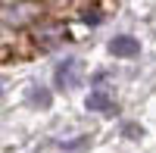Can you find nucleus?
<instances>
[{"label":"nucleus","mask_w":156,"mask_h":153,"mask_svg":"<svg viewBox=\"0 0 156 153\" xmlns=\"http://www.w3.org/2000/svg\"><path fill=\"white\" fill-rule=\"evenodd\" d=\"M137 37L131 34H119V37H112L109 41V53L112 56H137Z\"/></svg>","instance_id":"nucleus-3"},{"label":"nucleus","mask_w":156,"mask_h":153,"mask_svg":"<svg viewBox=\"0 0 156 153\" xmlns=\"http://www.w3.org/2000/svg\"><path fill=\"white\" fill-rule=\"evenodd\" d=\"M84 78V59H78V56H66L56 66V84L59 87H66V91H72V87H78Z\"/></svg>","instance_id":"nucleus-2"},{"label":"nucleus","mask_w":156,"mask_h":153,"mask_svg":"<svg viewBox=\"0 0 156 153\" xmlns=\"http://www.w3.org/2000/svg\"><path fill=\"white\" fill-rule=\"evenodd\" d=\"M3 19H6V25H16V28H22V25H34L37 19H41V6H37V0H19V3L6 6Z\"/></svg>","instance_id":"nucleus-1"},{"label":"nucleus","mask_w":156,"mask_h":153,"mask_svg":"<svg viewBox=\"0 0 156 153\" xmlns=\"http://www.w3.org/2000/svg\"><path fill=\"white\" fill-rule=\"evenodd\" d=\"M81 19H84L87 25H100V22H103V12H97V6H90V9L81 12Z\"/></svg>","instance_id":"nucleus-7"},{"label":"nucleus","mask_w":156,"mask_h":153,"mask_svg":"<svg viewBox=\"0 0 156 153\" xmlns=\"http://www.w3.org/2000/svg\"><path fill=\"white\" fill-rule=\"evenodd\" d=\"M31 103H34V106H41V109H47V106H50V91H44V87L31 91Z\"/></svg>","instance_id":"nucleus-6"},{"label":"nucleus","mask_w":156,"mask_h":153,"mask_svg":"<svg viewBox=\"0 0 156 153\" xmlns=\"http://www.w3.org/2000/svg\"><path fill=\"white\" fill-rule=\"evenodd\" d=\"M84 106L87 109H94V112H112L115 106H112V100L106 97V94H100V91H94V94H87V100H84Z\"/></svg>","instance_id":"nucleus-5"},{"label":"nucleus","mask_w":156,"mask_h":153,"mask_svg":"<svg viewBox=\"0 0 156 153\" xmlns=\"http://www.w3.org/2000/svg\"><path fill=\"white\" fill-rule=\"evenodd\" d=\"M87 144V137H81V141H72V144H62V150H78V147H84Z\"/></svg>","instance_id":"nucleus-9"},{"label":"nucleus","mask_w":156,"mask_h":153,"mask_svg":"<svg viewBox=\"0 0 156 153\" xmlns=\"http://www.w3.org/2000/svg\"><path fill=\"white\" fill-rule=\"evenodd\" d=\"M125 134L128 137H140L144 131H140V125H125Z\"/></svg>","instance_id":"nucleus-8"},{"label":"nucleus","mask_w":156,"mask_h":153,"mask_svg":"<svg viewBox=\"0 0 156 153\" xmlns=\"http://www.w3.org/2000/svg\"><path fill=\"white\" fill-rule=\"evenodd\" d=\"M59 37H62V34H59V25H41V28H34V47L50 50Z\"/></svg>","instance_id":"nucleus-4"}]
</instances>
